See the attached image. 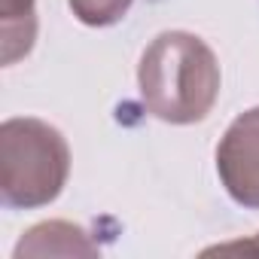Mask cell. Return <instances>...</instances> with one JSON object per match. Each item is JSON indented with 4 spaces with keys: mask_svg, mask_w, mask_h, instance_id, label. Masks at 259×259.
<instances>
[{
    "mask_svg": "<svg viewBox=\"0 0 259 259\" xmlns=\"http://www.w3.org/2000/svg\"><path fill=\"white\" fill-rule=\"evenodd\" d=\"M101 247L92 241V235L76 226V223H67V220H46V223H37L31 226L13 256L16 259H25V256H98Z\"/></svg>",
    "mask_w": 259,
    "mask_h": 259,
    "instance_id": "4",
    "label": "cell"
},
{
    "mask_svg": "<svg viewBox=\"0 0 259 259\" xmlns=\"http://www.w3.org/2000/svg\"><path fill=\"white\" fill-rule=\"evenodd\" d=\"M223 73L213 49L189 31H162L144 49L138 89L150 116L168 125H195L210 116Z\"/></svg>",
    "mask_w": 259,
    "mask_h": 259,
    "instance_id": "1",
    "label": "cell"
},
{
    "mask_svg": "<svg viewBox=\"0 0 259 259\" xmlns=\"http://www.w3.org/2000/svg\"><path fill=\"white\" fill-rule=\"evenodd\" d=\"M210 253H247V256H259V232L250 238V241H232V244H217V247H207L204 256Z\"/></svg>",
    "mask_w": 259,
    "mask_h": 259,
    "instance_id": "6",
    "label": "cell"
},
{
    "mask_svg": "<svg viewBox=\"0 0 259 259\" xmlns=\"http://www.w3.org/2000/svg\"><path fill=\"white\" fill-rule=\"evenodd\" d=\"M70 177V147L55 125L13 116L0 125V201L10 210L52 204Z\"/></svg>",
    "mask_w": 259,
    "mask_h": 259,
    "instance_id": "2",
    "label": "cell"
},
{
    "mask_svg": "<svg viewBox=\"0 0 259 259\" xmlns=\"http://www.w3.org/2000/svg\"><path fill=\"white\" fill-rule=\"evenodd\" d=\"M217 174L235 204L259 210V107L226 128L217 144Z\"/></svg>",
    "mask_w": 259,
    "mask_h": 259,
    "instance_id": "3",
    "label": "cell"
},
{
    "mask_svg": "<svg viewBox=\"0 0 259 259\" xmlns=\"http://www.w3.org/2000/svg\"><path fill=\"white\" fill-rule=\"evenodd\" d=\"M37 40V0H0V61L13 67Z\"/></svg>",
    "mask_w": 259,
    "mask_h": 259,
    "instance_id": "5",
    "label": "cell"
}]
</instances>
